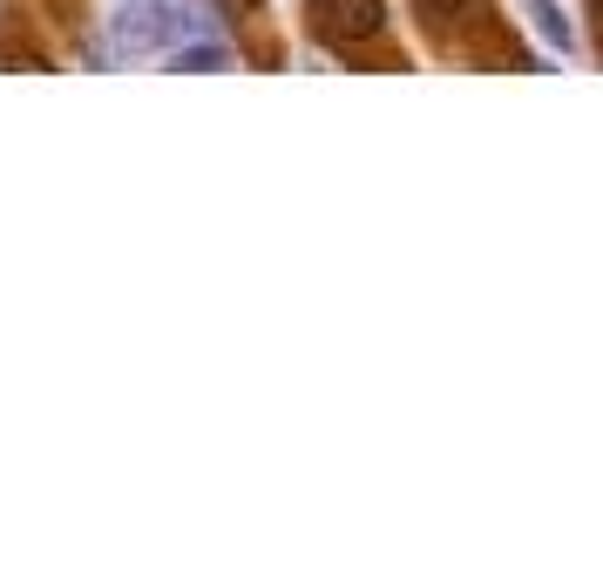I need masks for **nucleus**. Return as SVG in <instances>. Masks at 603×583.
Segmentation results:
<instances>
[{
    "mask_svg": "<svg viewBox=\"0 0 603 583\" xmlns=\"http://www.w3.org/2000/svg\"><path fill=\"white\" fill-rule=\"evenodd\" d=\"M596 8H603V0H596Z\"/></svg>",
    "mask_w": 603,
    "mask_h": 583,
    "instance_id": "423d86ee",
    "label": "nucleus"
},
{
    "mask_svg": "<svg viewBox=\"0 0 603 583\" xmlns=\"http://www.w3.org/2000/svg\"><path fill=\"white\" fill-rule=\"evenodd\" d=\"M529 27L543 34L549 55H570V48H577V27H570V14H562L556 0H529Z\"/></svg>",
    "mask_w": 603,
    "mask_h": 583,
    "instance_id": "7ed1b4c3",
    "label": "nucleus"
},
{
    "mask_svg": "<svg viewBox=\"0 0 603 583\" xmlns=\"http://www.w3.org/2000/svg\"><path fill=\"white\" fill-rule=\"evenodd\" d=\"M319 14H326V34H339V42H367V34L387 27V0H319Z\"/></svg>",
    "mask_w": 603,
    "mask_h": 583,
    "instance_id": "f03ea898",
    "label": "nucleus"
},
{
    "mask_svg": "<svg viewBox=\"0 0 603 583\" xmlns=\"http://www.w3.org/2000/svg\"><path fill=\"white\" fill-rule=\"evenodd\" d=\"M421 8H427V14H434V21H448V14H455V8H468V0H421Z\"/></svg>",
    "mask_w": 603,
    "mask_h": 583,
    "instance_id": "39448f33",
    "label": "nucleus"
},
{
    "mask_svg": "<svg viewBox=\"0 0 603 583\" xmlns=\"http://www.w3.org/2000/svg\"><path fill=\"white\" fill-rule=\"evenodd\" d=\"M190 34V14L170 8V0H130L115 8V48L123 55H170Z\"/></svg>",
    "mask_w": 603,
    "mask_h": 583,
    "instance_id": "f257e3e1",
    "label": "nucleus"
},
{
    "mask_svg": "<svg viewBox=\"0 0 603 583\" xmlns=\"http://www.w3.org/2000/svg\"><path fill=\"white\" fill-rule=\"evenodd\" d=\"M170 68L177 75H211V68H231V48L224 42H177L170 48Z\"/></svg>",
    "mask_w": 603,
    "mask_h": 583,
    "instance_id": "20e7f679",
    "label": "nucleus"
}]
</instances>
